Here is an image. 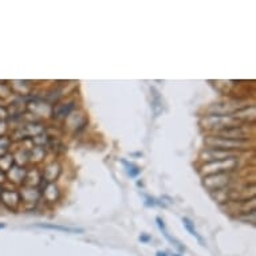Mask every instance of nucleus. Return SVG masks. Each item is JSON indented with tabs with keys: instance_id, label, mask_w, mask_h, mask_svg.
<instances>
[{
	"instance_id": "nucleus-1",
	"label": "nucleus",
	"mask_w": 256,
	"mask_h": 256,
	"mask_svg": "<svg viewBox=\"0 0 256 256\" xmlns=\"http://www.w3.org/2000/svg\"><path fill=\"white\" fill-rule=\"evenodd\" d=\"M205 144L208 148H217V149L230 150V152H236V150H247L250 146L248 140H231V138L219 137V136H212L205 140Z\"/></svg>"
},
{
	"instance_id": "nucleus-2",
	"label": "nucleus",
	"mask_w": 256,
	"mask_h": 256,
	"mask_svg": "<svg viewBox=\"0 0 256 256\" xmlns=\"http://www.w3.org/2000/svg\"><path fill=\"white\" fill-rule=\"evenodd\" d=\"M0 203L8 209H15L20 203V194L16 190H9L3 188L1 194H0Z\"/></svg>"
},
{
	"instance_id": "nucleus-3",
	"label": "nucleus",
	"mask_w": 256,
	"mask_h": 256,
	"mask_svg": "<svg viewBox=\"0 0 256 256\" xmlns=\"http://www.w3.org/2000/svg\"><path fill=\"white\" fill-rule=\"evenodd\" d=\"M74 109V102H63V103H58L54 106V118H66L67 115L70 114L71 110Z\"/></svg>"
},
{
	"instance_id": "nucleus-4",
	"label": "nucleus",
	"mask_w": 256,
	"mask_h": 256,
	"mask_svg": "<svg viewBox=\"0 0 256 256\" xmlns=\"http://www.w3.org/2000/svg\"><path fill=\"white\" fill-rule=\"evenodd\" d=\"M36 227L43 228V230L61 231V232H67V234H82L84 232L82 228H70V227H62V225L55 224H36Z\"/></svg>"
},
{
	"instance_id": "nucleus-5",
	"label": "nucleus",
	"mask_w": 256,
	"mask_h": 256,
	"mask_svg": "<svg viewBox=\"0 0 256 256\" xmlns=\"http://www.w3.org/2000/svg\"><path fill=\"white\" fill-rule=\"evenodd\" d=\"M156 221H157V225H159V228L161 230V232L164 234V236L168 239L169 242H171V243H172L174 247L178 248L180 251H181V252L185 251V247H184V246H181V243H180V242H177L176 239H173L172 236L168 234V231H167V228H165V224H164L163 219H161V217H157V219H156Z\"/></svg>"
},
{
	"instance_id": "nucleus-6",
	"label": "nucleus",
	"mask_w": 256,
	"mask_h": 256,
	"mask_svg": "<svg viewBox=\"0 0 256 256\" xmlns=\"http://www.w3.org/2000/svg\"><path fill=\"white\" fill-rule=\"evenodd\" d=\"M15 164V160H13V156L9 155V153H5V155L0 156V169L3 172H8L9 168Z\"/></svg>"
},
{
	"instance_id": "nucleus-7",
	"label": "nucleus",
	"mask_w": 256,
	"mask_h": 256,
	"mask_svg": "<svg viewBox=\"0 0 256 256\" xmlns=\"http://www.w3.org/2000/svg\"><path fill=\"white\" fill-rule=\"evenodd\" d=\"M182 223H184V227H185V228H186V231H188V232H189V234L192 235V236H194V238L197 239L200 243H201V246H204V244H205V243H204L203 238H201V236H200V235L197 234V231H196V228H194L193 223H192V221H190L189 219H188V217H184V219H182Z\"/></svg>"
},
{
	"instance_id": "nucleus-8",
	"label": "nucleus",
	"mask_w": 256,
	"mask_h": 256,
	"mask_svg": "<svg viewBox=\"0 0 256 256\" xmlns=\"http://www.w3.org/2000/svg\"><path fill=\"white\" fill-rule=\"evenodd\" d=\"M121 163L124 164L125 167H126V172H128V174L132 177V178H136V177L141 173V168L136 167L134 164L129 163V161H126V160H121Z\"/></svg>"
},
{
	"instance_id": "nucleus-9",
	"label": "nucleus",
	"mask_w": 256,
	"mask_h": 256,
	"mask_svg": "<svg viewBox=\"0 0 256 256\" xmlns=\"http://www.w3.org/2000/svg\"><path fill=\"white\" fill-rule=\"evenodd\" d=\"M9 149V140L7 136H0V156L8 153Z\"/></svg>"
},
{
	"instance_id": "nucleus-10",
	"label": "nucleus",
	"mask_w": 256,
	"mask_h": 256,
	"mask_svg": "<svg viewBox=\"0 0 256 256\" xmlns=\"http://www.w3.org/2000/svg\"><path fill=\"white\" fill-rule=\"evenodd\" d=\"M157 201H156L155 199H150V197H146V203L145 205H148V207H155V205H157Z\"/></svg>"
},
{
	"instance_id": "nucleus-11",
	"label": "nucleus",
	"mask_w": 256,
	"mask_h": 256,
	"mask_svg": "<svg viewBox=\"0 0 256 256\" xmlns=\"http://www.w3.org/2000/svg\"><path fill=\"white\" fill-rule=\"evenodd\" d=\"M150 240H152V238H150L149 235H141V236H140V242H142V243H148V242H150Z\"/></svg>"
},
{
	"instance_id": "nucleus-12",
	"label": "nucleus",
	"mask_w": 256,
	"mask_h": 256,
	"mask_svg": "<svg viewBox=\"0 0 256 256\" xmlns=\"http://www.w3.org/2000/svg\"><path fill=\"white\" fill-rule=\"evenodd\" d=\"M5 180H7V174H5V172H3V171L0 169V185L4 182Z\"/></svg>"
},
{
	"instance_id": "nucleus-13",
	"label": "nucleus",
	"mask_w": 256,
	"mask_h": 256,
	"mask_svg": "<svg viewBox=\"0 0 256 256\" xmlns=\"http://www.w3.org/2000/svg\"><path fill=\"white\" fill-rule=\"evenodd\" d=\"M156 256H169V255H167V252L159 251V252H157V254H156Z\"/></svg>"
},
{
	"instance_id": "nucleus-14",
	"label": "nucleus",
	"mask_w": 256,
	"mask_h": 256,
	"mask_svg": "<svg viewBox=\"0 0 256 256\" xmlns=\"http://www.w3.org/2000/svg\"><path fill=\"white\" fill-rule=\"evenodd\" d=\"M171 256H181V255H178V254H172Z\"/></svg>"
},
{
	"instance_id": "nucleus-15",
	"label": "nucleus",
	"mask_w": 256,
	"mask_h": 256,
	"mask_svg": "<svg viewBox=\"0 0 256 256\" xmlns=\"http://www.w3.org/2000/svg\"><path fill=\"white\" fill-rule=\"evenodd\" d=\"M5 225L4 224H0V228H4Z\"/></svg>"
}]
</instances>
